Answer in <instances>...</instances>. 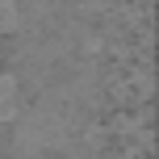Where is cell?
Listing matches in <instances>:
<instances>
[{"label": "cell", "instance_id": "2", "mask_svg": "<svg viewBox=\"0 0 159 159\" xmlns=\"http://www.w3.org/2000/svg\"><path fill=\"white\" fill-rule=\"evenodd\" d=\"M21 25V0H0V38Z\"/></svg>", "mask_w": 159, "mask_h": 159}, {"label": "cell", "instance_id": "1", "mask_svg": "<svg viewBox=\"0 0 159 159\" xmlns=\"http://www.w3.org/2000/svg\"><path fill=\"white\" fill-rule=\"evenodd\" d=\"M17 109H21V88H17V80H13V75L0 71V126L17 117Z\"/></svg>", "mask_w": 159, "mask_h": 159}]
</instances>
